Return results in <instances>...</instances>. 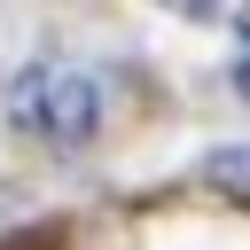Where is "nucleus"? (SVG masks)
I'll list each match as a JSON object with an SVG mask.
<instances>
[{
  "label": "nucleus",
  "instance_id": "1",
  "mask_svg": "<svg viewBox=\"0 0 250 250\" xmlns=\"http://www.w3.org/2000/svg\"><path fill=\"white\" fill-rule=\"evenodd\" d=\"M8 125L47 148H86L102 133V78L62 55H39L8 78Z\"/></svg>",
  "mask_w": 250,
  "mask_h": 250
},
{
  "label": "nucleus",
  "instance_id": "2",
  "mask_svg": "<svg viewBox=\"0 0 250 250\" xmlns=\"http://www.w3.org/2000/svg\"><path fill=\"white\" fill-rule=\"evenodd\" d=\"M203 172H211L219 188H250V148H219V156H211Z\"/></svg>",
  "mask_w": 250,
  "mask_h": 250
},
{
  "label": "nucleus",
  "instance_id": "3",
  "mask_svg": "<svg viewBox=\"0 0 250 250\" xmlns=\"http://www.w3.org/2000/svg\"><path fill=\"white\" fill-rule=\"evenodd\" d=\"M234 86L250 94V8H242V70H234Z\"/></svg>",
  "mask_w": 250,
  "mask_h": 250
},
{
  "label": "nucleus",
  "instance_id": "4",
  "mask_svg": "<svg viewBox=\"0 0 250 250\" xmlns=\"http://www.w3.org/2000/svg\"><path fill=\"white\" fill-rule=\"evenodd\" d=\"M164 8H180V16H211L219 0H164Z\"/></svg>",
  "mask_w": 250,
  "mask_h": 250
}]
</instances>
